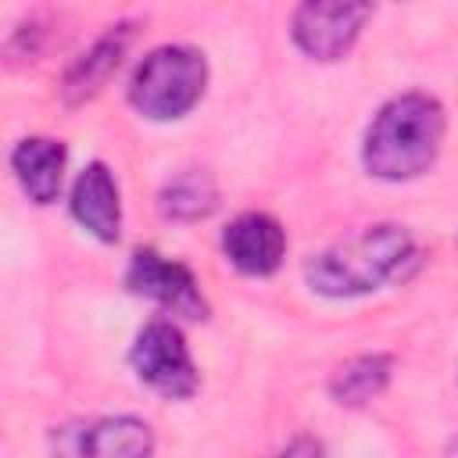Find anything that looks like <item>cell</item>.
I'll use <instances>...</instances> for the list:
<instances>
[{
	"label": "cell",
	"mask_w": 458,
	"mask_h": 458,
	"mask_svg": "<svg viewBox=\"0 0 458 458\" xmlns=\"http://www.w3.org/2000/svg\"><path fill=\"white\" fill-rule=\"evenodd\" d=\"M444 107L429 93H404L379 107L365 132L361 161L369 175L386 182H404L422 175L444 143Z\"/></svg>",
	"instance_id": "6da1fadb"
},
{
	"label": "cell",
	"mask_w": 458,
	"mask_h": 458,
	"mask_svg": "<svg viewBox=\"0 0 458 458\" xmlns=\"http://www.w3.org/2000/svg\"><path fill=\"white\" fill-rule=\"evenodd\" d=\"M411 233L383 222L347 236L304 261V279L322 297H361L390 283L411 258Z\"/></svg>",
	"instance_id": "7a4b0ae2"
},
{
	"label": "cell",
	"mask_w": 458,
	"mask_h": 458,
	"mask_svg": "<svg viewBox=\"0 0 458 458\" xmlns=\"http://www.w3.org/2000/svg\"><path fill=\"white\" fill-rule=\"evenodd\" d=\"M208 86V61L200 50L182 47V43H168L150 50L132 79H129V104L150 118V122H172L182 118Z\"/></svg>",
	"instance_id": "3957f363"
},
{
	"label": "cell",
	"mask_w": 458,
	"mask_h": 458,
	"mask_svg": "<svg viewBox=\"0 0 458 458\" xmlns=\"http://www.w3.org/2000/svg\"><path fill=\"white\" fill-rule=\"evenodd\" d=\"M129 361H132L136 376L161 397L182 401V397H193V390L200 386L193 354H190L179 326H172V322L157 318V322L143 326L129 351Z\"/></svg>",
	"instance_id": "277c9868"
},
{
	"label": "cell",
	"mask_w": 458,
	"mask_h": 458,
	"mask_svg": "<svg viewBox=\"0 0 458 458\" xmlns=\"http://www.w3.org/2000/svg\"><path fill=\"white\" fill-rule=\"evenodd\" d=\"M154 433L136 415L79 419L50 433V458H150Z\"/></svg>",
	"instance_id": "5b68a950"
},
{
	"label": "cell",
	"mask_w": 458,
	"mask_h": 458,
	"mask_svg": "<svg viewBox=\"0 0 458 458\" xmlns=\"http://www.w3.org/2000/svg\"><path fill=\"white\" fill-rule=\"evenodd\" d=\"M369 18H372V4H344V0L322 4V0H311V4H301L293 11L290 32H293V43L308 57L336 61L351 50V43L358 39V32L365 29Z\"/></svg>",
	"instance_id": "8992f818"
},
{
	"label": "cell",
	"mask_w": 458,
	"mask_h": 458,
	"mask_svg": "<svg viewBox=\"0 0 458 458\" xmlns=\"http://www.w3.org/2000/svg\"><path fill=\"white\" fill-rule=\"evenodd\" d=\"M125 286L136 297H147V301L161 304L172 315H182V318H204L208 315V301H204L193 272L186 265H179V261L161 258L150 247H140L129 258Z\"/></svg>",
	"instance_id": "52a82bcc"
},
{
	"label": "cell",
	"mask_w": 458,
	"mask_h": 458,
	"mask_svg": "<svg viewBox=\"0 0 458 458\" xmlns=\"http://www.w3.org/2000/svg\"><path fill=\"white\" fill-rule=\"evenodd\" d=\"M222 250L225 258L247 272V276H272L279 265H283V254H286V233L283 225L265 215V211H247V215H236L225 233H222Z\"/></svg>",
	"instance_id": "ba28073f"
},
{
	"label": "cell",
	"mask_w": 458,
	"mask_h": 458,
	"mask_svg": "<svg viewBox=\"0 0 458 458\" xmlns=\"http://www.w3.org/2000/svg\"><path fill=\"white\" fill-rule=\"evenodd\" d=\"M72 215L97 240H104V243L118 240V233H122V200H118V186H114V175H111L107 165L89 161L79 172V179L72 186Z\"/></svg>",
	"instance_id": "9c48e42d"
},
{
	"label": "cell",
	"mask_w": 458,
	"mask_h": 458,
	"mask_svg": "<svg viewBox=\"0 0 458 458\" xmlns=\"http://www.w3.org/2000/svg\"><path fill=\"white\" fill-rule=\"evenodd\" d=\"M129 39H132V25L122 21V25H111L68 72H64V82H61V97L64 104H82L89 97H97L107 79L118 72L125 50H129Z\"/></svg>",
	"instance_id": "30bf717a"
},
{
	"label": "cell",
	"mask_w": 458,
	"mask_h": 458,
	"mask_svg": "<svg viewBox=\"0 0 458 458\" xmlns=\"http://www.w3.org/2000/svg\"><path fill=\"white\" fill-rule=\"evenodd\" d=\"M64 143L50 136H25L11 150V168L32 204H54L64 182Z\"/></svg>",
	"instance_id": "8fae6325"
},
{
	"label": "cell",
	"mask_w": 458,
	"mask_h": 458,
	"mask_svg": "<svg viewBox=\"0 0 458 458\" xmlns=\"http://www.w3.org/2000/svg\"><path fill=\"white\" fill-rule=\"evenodd\" d=\"M390 372H394V358L390 354H358V358L344 361L333 372L329 394H333L336 404H347V408L369 404L372 397H379L386 390Z\"/></svg>",
	"instance_id": "7c38bea8"
},
{
	"label": "cell",
	"mask_w": 458,
	"mask_h": 458,
	"mask_svg": "<svg viewBox=\"0 0 458 458\" xmlns=\"http://www.w3.org/2000/svg\"><path fill=\"white\" fill-rule=\"evenodd\" d=\"M218 204V190H215V179L200 168H190V172H179L175 179L165 182L161 197H157V208L165 218H175V222H197L204 215H211Z\"/></svg>",
	"instance_id": "4fadbf2b"
},
{
	"label": "cell",
	"mask_w": 458,
	"mask_h": 458,
	"mask_svg": "<svg viewBox=\"0 0 458 458\" xmlns=\"http://www.w3.org/2000/svg\"><path fill=\"white\" fill-rule=\"evenodd\" d=\"M276 458H326V451H322V444H318L315 437H297V440H290Z\"/></svg>",
	"instance_id": "5bb4252c"
}]
</instances>
